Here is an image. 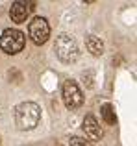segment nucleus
Wrapping results in <instances>:
<instances>
[{
	"label": "nucleus",
	"mask_w": 137,
	"mask_h": 146,
	"mask_svg": "<svg viewBox=\"0 0 137 146\" xmlns=\"http://www.w3.org/2000/svg\"><path fill=\"white\" fill-rule=\"evenodd\" d=\"M85 46L94 57H98V56L104 54V43H102L100 37H96V35H87L85 37Z\"/></svg>",
	"instance_id": "nucleus-8"
},
{
	"label": "nucleus",
	"mask_w": 137,
	"mask_h": 146,
	"mask_svg": "<svg viewBox=\"0 0 137 146\" xmlns=\"http://www.w3.org/2000/svg\"><path fill=\"white\" fill-rule=\"evenodd\" d=\"M70 146H93L89 141L82 139V137H72L70 139Z\"/></svg>",
	"instance_id": "nucleus-11"
},
{
	"label": "nucleus",
	"mask_w": 137,
	"mask_h": 146,
	"mask_svg": "<svg viewBox=\"0 0 137 146\" xmlns=\"http://www.w3.org/2000/svg\"><path fill=\"white\" fill-rule=\"evenodd\" d=\"M82 80H83V83H85L87 89H93L94 87V72L93 70H83L82 72Z\"/></svg>",
	"instance_id": "nucleus-10"
},
{
	"label": "nucleus",
	"mask_w": 137,
	"mask_h": 146,
	"mask_svg": "<svg viewBox=\"0 0 137 146\" xmlns=\"http://www.w3.org/2000/svg\"><path fill=\"white\" fill-rule=\"evenodd\" d=\"M28 35H30L33 44H45L47 43V39L50 37V26H48L47 19H43V17L33 19L28 24Z\"/></svg>",
	"instance_id": "nucleus-5"
},
{
	"label": "nucleus",
	"mask_w": 137,
	"mask_h": 146,
	"mask_svg": "<svg viewBox=\"0 0 137 146\" xmlns=\"http://www.w3.org/2000/svg\"><path fill=\"white\" fill-rule=\"evenodd\" d=\"M100 115H102V118H104V122L109 124V126H113L117 122V115H115V111H113L111 104H104V106L100 107Z\"/></svg>",
	"instance_id": "nucleus-9"
},
{
	"label": "nucleus",
	"mask_w": 137,
	"mask_h": 146,
	"mask_svg": "<svg viewBox=\"0 0 137 146\" xmlns=\"http://www.w3.org/2000/svg\"><path fill=\"white\" fill-rule=\"evenodd\" d=\"M28 15H30L28 2H21V0H17V2L11 4V7H9V17H11V21H13V22L22 24V22H26Z\"/></svg>",
	"instance_id": "nucleus-7"
},
{
	"label": "nucleus",
	"mask_w": 137,
	"mask_h": 146,
	"mask_svg": "<svg viewBox=\"0 0 137 146\" xmlns=\"http://www.w3.org/2000/svg\"><path fill=\"white\" fill-rule=\"evenodd\" d=\"M82 129H83V133H85V137L89 139V143H91V141H100L102 129H100V126H98L96 118H94L93 115H85L83 124H82Z\"/></svg>",
	"instance_id": "nucleus-6"
},
{
	"label": "nucleus",
	"mask_w": 137,
	"mask_h": 146,
	"mask_svg": "<svg viewBox=\"0 0 137 146\" xmlns=\"http://www.w3.org/2000/svg\"><path fill=\"white\" fill-rule=\"evenodd\" d=\"M54 50L61 63H74L78 59V44L72 35H67V33L58 35L54 43Z\"/></svg>",
	"instance_id": "nucleus-2"
},
{
	"label": "nucleus",
	"mask_w": 137,
	"mask_h": 146,
	"mask_svg": "<svg viewBox=\"0 0 137 146\" xmlns=\"http://www.w3.org/2000/svg\"><path fill=\"white\" fill-rule=\"evenodd\" d=\"M15 126L21 131L33 129L41 120V107L33 102H22L15 107Z\"/></svg>",
	"instance_id": "nucleus-1"
},
{
	"label": "nucleus",
	"mask_w": 137,
	"mask_h": 146,
	"mask_svg": "<svg viewBox=\"0 0 137 146\" xmlns=\"http://www.w3.org/2000/svg\"><path fill=\"white\" fill-rule=\"evenodd\" d=\"M26 43V37L21 30H15V28H7L2 32L0 35V50L9 56H15V54L22 52Z\"/></svg>",
	"instance_id": "nucleus-3"
},
{
	"label": "nucleus",
	"mask_w": 137,
	"mask_h": 146,
	"mask_svg": "<svg viewBox=\"0 0 137 146\" xmlns=\"http://www.w3.org/2000/svg\"><path fill=\"white\" fill-rule=\"evenodd\" d=\"M61 96H63V104H65L67 109H78L80 106L83 104V94L80 91L78 83L74 80H67L63 83V89H61Z\"/></svg>",
	"instance_id": "nucleus-4"
}]
</instances>
